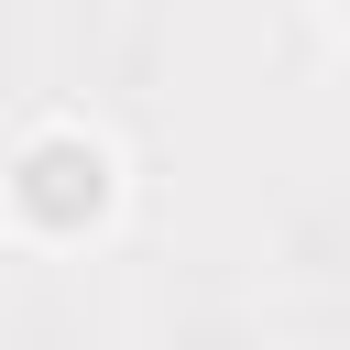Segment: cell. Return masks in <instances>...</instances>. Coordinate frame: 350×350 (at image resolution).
Instances as JSON below:
<instances>
[{"label":"cell","mask_w":350,"mask_h":350,"mask_svg":"<svg viewBox=\"0 0 350 350\" xmlns=\"http://www.w3.org/2000/svg\"><path fill=\"white\" fill-rule=\"evenodd\" d=\"M11 208H22L33 230H88V219L109 208V153H98L88 131H44V142H22V164H11Z\"/></svg>","instance_id":"6da1fadb"}]
</instances>
